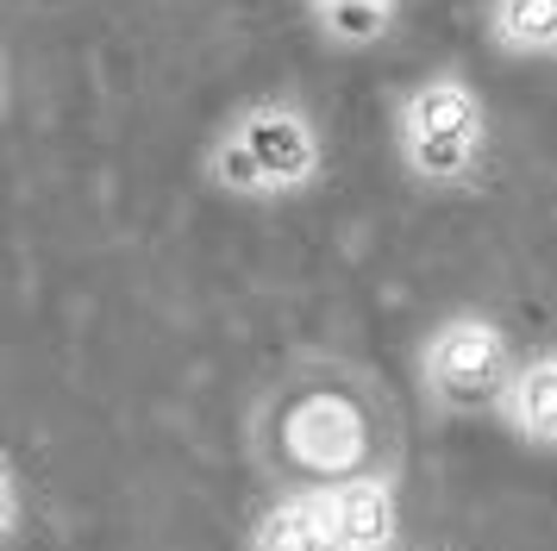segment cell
Returning a JSON list of instances; mask_svg holds the SVG:
<instances>
[{"label": "cell", "mask_w": 557, "mask_h": 551, "mask_svg": "<svg viewBox=\"0 0 557 551\" xmlns=\"http://www.w3.org/2000/svg\"><path fill=\"white\" fill-rule=\"evenodd\" d=\"M488 38L507 57H557V0H488Z\"/></svg>", "instance_id": "obj_9"}, {"label": "cell", "mask_w": 557, "mask_h": 551, "mask_svg": "<svg viewBox=\"0 0 557 551\" xmlns=\"http://www.w3.org/2000/svg\"><path fill=\"white\" fill-rule=\"evenodd\" d=\"M395 150L420 188H476L488 163V107L457 70H432L395 107Z\"/></svg>", "instance_id": "obj_3"}, {"label": "cell", "mask_w": 557, "mask_h": 551, "mask_svg": "<svg viewBox=\"0 0 557 551\" xmlns=\"http://www.w3.org/2000/svg\"><path fill=\"white\" fill-rule=\"evenodd\" d=\"M251 551H338L326 489H282L251 521Z\"/></svg>", "instance_id": "obj_6"}, {"label": "cell", "mask_w": 557, "mask_h": 551, "mask_svg": "<svg viewBox=\"0 0 557 551\" xmlns=\"http://www.w3.org/2000/svg\"><path fill=\"white\" fill-rule=\"evenodd\" d=\"M338 551H395L401 539V489L395 476H363L345 489H326Z\"/></svg>", "instance_id": "obj_5"}, {"label": "cell", "mask_w": 557, "mask_h": 551, "mask_svg": "<svg viewBox=\"0 0 557 551\" xmlns=\"http://www.w3.org/2000/svg\"><path fill=\"white\" fill-rule=\"evenodd\" d=\"M7 95H13V70H7V50H0V113H7Z\"/></svg>", "instance_id": "obj_11"}, {"label": "cell", "mask_w": 557, "mask_h": 551, "mask_svg": "<svg viewBox=\"0 0 557 551\" xmlns=\"http://www.w3.org/2000/svg\"><path fill=\"white\" fill-rule=\"evenodd\" d=\"M307 13L332 50H370L395 32L401 0H307Z\"/></svg>", "instance_id": "obj_8"}, {"label": "cell", "mask_w": 557, "mask_h": 551, "mask_svg": "<svg viewBox=\"0 0 557 551\" xmlns=\"http://www.w3.org/2000/svg\"><path fill=\"white\" fill-rule=\"evenodd\" d=\"M495 414H502V426L513 439H527L539 451H557V351H539V357H527L513 370Z\"/></svg>", "instance_id": "obj_7"}, {"label": "cell", "mask_w": 557, "mask_h": 551, "mask_svg": "<svg viewBox=\"0 0 557 551\" xmlns=\"http://www.w3.org/2000/svg\"><path fill=\"white\" fill-rule=\"evenodd\" d=\"M326 175L320 125L295 100H251L220 125L207 150V182L232 200H288Z\"/></svg>", "instance_id": "obj_2"}, {"label": "cell", "mask_w": 557, "mask_h": 551, "mask_svg": "<svg viewBox=\"0 0 557 551\" xmlns=\"http://www.w3.org/2000/svg\"><path fill=\"white\" fill-rule=\"evenodd\" d=\"M20 532H26V482L13 470V457L0 451V551L13 546Z\"/></svg>", "instance_id": "obj_10"}, {"label": "cell", "mask_w": 557, "mask_h": 551, "mask_svg": "<svg viewBox=\"0 0 557 551\" xmlns=\"http://www.w3.org/2000/svg\"><path fill=\"white\" fill-rule=\"evenodd\" d=\"M251 451L282 489H345L395 476L401 426L370 370L345 357H301L257 395Z\"/></svg>", "instance_id": "obj_1"}, {"label": "cell", "mask_w": 557, "mask_h": 551, "mask_svg": "<svg viewBox=\"0 0 557 551\" xmlns=\"http://www.w3.org/2000/svg\"><path fill=\"white\" fill-rule=\"evenodd\" d=\"M513 370H520L513 345H507L502 320H488V314H445L420 339V389L445 414L502 407Z\"/></svg>", "instance_id": "obj_4"}]
</instances>
